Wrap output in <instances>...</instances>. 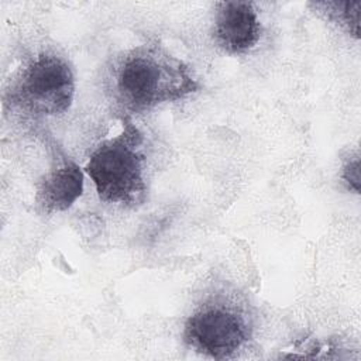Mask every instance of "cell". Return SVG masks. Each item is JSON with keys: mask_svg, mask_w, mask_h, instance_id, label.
Returning a JSON list of instances; mask_svg holds the SVG:
<instances>
[{"mask_svg": "<svg viewBox=\"0 0 361 361\" xmlns=\"http://www.w3.org/2000/svg\"><path fill=\"white\" fill-rule=\"evenodd\" d=\"M114 97L128 113H142L199 89L190 68L158 44L128 51L114 71Z\"/></svg>", "mask_w": 361, "mask_h": 361, "instance_id": "obj_1", "label": "cell"}, {"mask_svg": "<svg viewBox=\"0 0 361 361\" xmlns=\"http://www.w3.org/2000/svg\"><path fill=\"white\" fill-rule=\"evenodd\" d=\"M141 144V133L127 123L118 135L103 141L92 152L85 171L100 199L117 204H137L144 200L147 183Z\"/></svg>", "mask_w": 361, "mask_h": 361, "instance_id": "obj_2", "label": "cell"}, {"mask_svg": "<svg viewBox=\"0 0 361 361\" xmlns=\"http://www.w3.org/2000/svg\"><path fill=\"white\" fill-rule=\"evenodd\" d=\"M75 76L69 63L55 54H41L24 69L16 86L17 102L34 114L65 113L73 100Z\"/></svg>", "mask_w": 361, "mask_h": 361, "instance_id": "obj_3", "label": "cell"}, {"mask_svg": "<svg viewBox=\"0 0 361 361\" xmlns=\"http://www.w3.org/2000/svg\"><path fill=\"white\" fill-rule=\"evenodd\" d=\"M185 341L196 351L224 360L237 353L250 337L248 324L235 309L226 305H203L185 324Z\"/></svg>", "mask_w": 361, "mask_h": 361, "instance_id": "obj_4", "label": "cell"}, {"mask_svg": "<svg viewBox=\"0 0 361 361\" xmlns=\"http://www.w3.org/2000/svg\"><path fill=\"white\" fill-rule=\"evenodd\" d=\"M213 37L227 54H244L252 49L261 37V25L254 6L240 0L220 3Z\"/></svg>", "mask_w": 361, "mask_h": 361, "instance_id": "obj_5", "label": "cell"}, {"mask_svg": "<svg viewBox=\"0 0 361 361\" xmlns=\"http://www.w3.org/2000/svg\"><path fill=\"white\" fill-rule=\"evenodd\" d=\"M83 190V173L80 168L65 159L52 166L37 188L35 203L39 212L51 214L69 209Z\"/></svg>", "mask_w": 361, "mask_h": 361, "instance_id": "obj_6", "label": "cell"}, {"mask_svg": "<svg viewBox=\"0 0 361 361\" xmlns=\"http://www.w3.org/2000/svg\"><path fill=\"white\" fill-rule=\"evenodd\" d=\"M330 7H333L334 10H331V13L336 14V20L345 25L347 30L354 34L355 37H358V27H360V3H350V1H344V3H327Z\"/></svg>", "mask_w": 361, "mask_h": 361, "instance_id": "obj_7", "label": "cell"}, {"mask_svg": "<svg viewBox=\"0 0 361 361\" xmlns=\"http://www.w3.org/2000/svg\"><path fill=\"white\" fill-rule=\"evenodd\" d=\"M343 180L353 189L355 193H360V158L358 155L354 159H350L344 164L341 172Z\"/></svg>", "mask_w": 361, "mask_h": 361, "instance_id": "obj_8", "label": "cell"}]
</instances>
